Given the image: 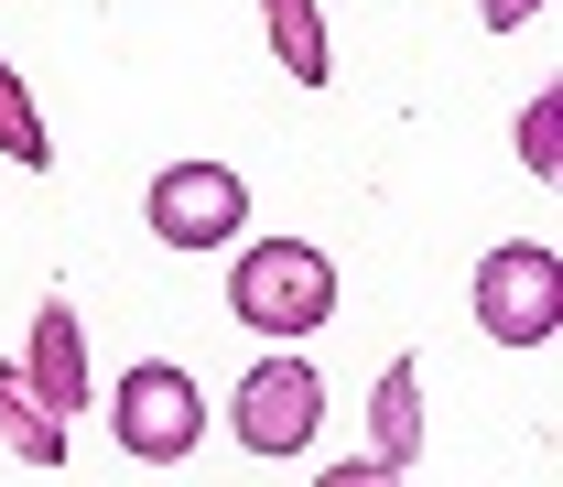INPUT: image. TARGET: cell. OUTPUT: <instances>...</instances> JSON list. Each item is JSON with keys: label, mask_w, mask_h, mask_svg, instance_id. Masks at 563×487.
<instances>
[{"label": "cell", "mask_w": 563, "mask_h": 487, "mask_svg": "<svg viewBox=\"0 0 563 487\" xmlns=\"http://www.w3.org/2000/svg\"><path fill=\"white\" fill-rule=\"evenodd\" d=\"M228 314H239L250 336H314V325L336 314V261H325L314 239H261V250H239V272H228Z\"/></svg>", "instance_id": "1"}, {"label": "cell", "mask_w": 563, "mask_h": 487, "mask_svg": "<svg viewBox=\"0 0 563 487\" xmlns=\"http://www.w3.org/2000/svg\"><path fill=\"white\" fill-rule=\"evenodd\" d=\"M477 336H498V347H553L563 336V261L542 239H498L477 261Z\"/></svg>", "instance_id": "2"}, {"label": "cell", "mask_w": 563, "mask_h": 487, "mask_svg": "<svg viewBox=\"0 0 563 487\" xmlns=\"http://www.w3.org/2000/svg\"><path fill=\"white\" fill-rule=\"evenodd\" d=\"M228 422H239L250 455L292 466V455L325 433V379H314V357H250V379L228 390Z\"/></svg>", "instance_id": "3"}, {"label": "cell", "mask_w": 563, "mask_h": 487, "mask_svg": "<svg viewBox=\"0 0 563 487\" xmlns=\"http://www.w3.org/2000/svg\"><path fill=\"white\" fill-rule=\"evenodd\" d=\"M109 433H120V455H141V466H174V455L207 444V390L174 357H152V368H131L109 390Z\"/></svg>", "instance_id": "4"}, {"label": "cell", "mask_w": 563, "mask_h": 487, "mask_svg": "<svg viewBox=\"0 0 563 487\" xmlns=\"http://www.w3.org/2000/svg\"><path fill=\"white\" fill-rule=\"evenodd\" d=\"M141 217H152L163 250H228V239L250 228V185H239L228 163H163L152 196H141Z\"/></svg>", "instance_id": "5"}, {"label": "cell", "mask_w": 563, "mask_h": 487, "mask_svg": "<svg viewBox=\"0 0 563 487\" xmlns=\"http://www.w3.org/2000/svg\"><path fill=\"white\" fill-rule=\"evenodd\" d=\"M11 368H22V390H33L44 412H76V401H87V325H76L66 292H44V303H33V336H22Z\"/></svg>", "instance_id": "6"}, {"label": "cell", "mask_w": 563, "mask_h": 487, "mask_svg": "<svg viewBox=\"0 0 563 487\" xmlns=\"http://www.w3.org/2000/svg\"><path fill=\"white\" fill-rule=\"evenodd\" d=\"M368 466L379 477H412L422 466V368L412 357H390L379 390H368Z\"/></svg>", "instance_id": "7"}, {"label": "cell", "mask_w": 563, "mask_h": 487, "mask_svg": "<svg viewBox=\"0 0 563 487\" xmlns=\"http://www.w3.org/2000/svg\"><path fill=\"white\" fill-rule=\"evenodd\" d=\"M0 455L11 466H66V412H44L33 390H22V368H0Z\"/></svg>", "instance_id": "8"}, {"label": "cell", "mask_w": 563, "mask_h": 487, "mask_svg": "<svg viewBox=\"0 0 563 487\" xmlns=\"http://www.w3.org/2000/svg\"><path fill=\"white\" fill-rule=\"evenodd\" d=\"M261 22H272V55L292 87H325V11L314 0H261Z\"/></svg>", "instance_id": "9"}, {"label": "cell", "mask_w": 563, "mask_h": 487, "mask_svg": "<svg viewBox=\"0 0 563 487\" xmlns=\"http://www.w3.org/2000/svg\"><path fill=\"white\" fill-rule=\"evenodd\" d=\"M520 174H531V185H563V87H542V98L520 109Z\"/></svg>", "instance_id": "10"}, {"label": "cell", "mask_w": 563, "mask_h": 487, "mask_svg": "<svg viewBox=\"0 0 563 487\" xmlns=\"http://www.w3.org/2000/svg\"><path fill=\"white\" fill-rule=\"evenodd\" d=\"M0 152H11V163H33V174L55 163V141H44V109L22 98V76H11V55H0Z\"/></svg>", "instance_id": "11"}, {"label": "cell", "mask_w": 563, "mask_h": 487, "mask_svg": "<svg viewBox=\"0 0 563 487\" xmlns=\"http://www.w3.org/2000/svg\"><path fill=\"white\" fill-rule=\"evenodd\" d=\"M477 11H488V33H520V22H531L542 0H477Z\"/></svg>", "instance_id": "12"}]
</instances>
